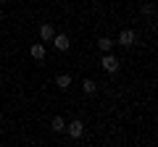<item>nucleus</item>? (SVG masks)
Returning a JSON list of instances; mask_svg holds the SVG:
<instances>
[{
	"mask_svg": "<svg viewBox=\"0 0 158 147\" xmlns=\"http://www.w3.org/2000/svg\"><path fill=\"white\" fill-rule=\"evenodd\" d=\"M29 53H32V58L42 61V58H45V45H32V47H29Z\"/></svg>",
	"mask_w": 158,
	"mask_h": 147,
	"instance_id": "nucleus-7",
	"label": "nucleus"
},
{
	"mask_svg": "<svg viewBox=\"0 0 158 147\" xmlns=\"http://www.w3.org/2000/svg\"><path fill=\"white\" fill-rule=\"evenodd\" d=\"M98 47H100V53H111V47H113V42L108 40V37H100V40H98Z\"/></svg>",
	"mask_w": 158,
	"mask_h": 147,
	"instance_id": "nucleus-9",
	"label": "nucleus"
},
{
	"mask_svg": "<svg viewBox=\"0 0 158 147\" xmlns=\"http://www.w3.org/2000/svg\"><path fill=\"white\" fill-rule=\"evenodd\" d=\"M53 34H56V29H53L50 24H42V26H40V37H42V40H53Z\"/></svg>",
	"mask_w": 158,
	"mask_h": 147,
	"instance_id": "nucleus-6",
	"label": "nucleus"
},
{
	"mask_svg": "<svg viewBox=\"0 0 158 147\" xmlns=\"http://www.w3.org/2000/svg\"><path fill=\"white\" fill-rule=\"evenodd\" d=\"M118 45L121 47H132L135 45V32H132V29H121V32H118Z\"/></svg>",
	"mask_w": 158,
	"mask_h": 147,
	"instance_id": "nucleus-2",
	"label": "nucleus"
},
{
	"mask_svg": "<svg viewBox=\"0 0 158 147\" xmlns=\"http://www.w3.org/2000/svg\"><path fill=\"white\" fill-rule=\"evenodd\" d=\"M53 45H56V50H58V53H66L69 47H71V42H69L66 34H53Z\"/></svg>",
	"mask_w": 158,
	"mask_h": 147,
	"instance_id": "nucleus-3",
	"label": "nucleus"
},
{
	"mask_svg": "<svg viewBox=\"0 0 158 147\" xmlns=\"http://www.w3.org/2000/svg\"><path fill=\"white\" fill-rule=\"evenodd\" d=\"M56 87L58 89H69V87H71V76H69V74H58L56 76Z\"/></svg>",
	"mask_w": 158,
	"mask_h": 147,
	"instance_id": "nucleus-5",
	"label": "nucleus"
},
{
	"mask_svg": "<svg viewBox=\"0 0 158 147\" xmlns=\"http://www.w3.org/2000/svg\"><path fill=\"white\" fill-rule=\"evenodd\" d=\"M0 3H8V0H0Z\"/></svg>",
	"mask_w": 158,
	"mask_h": 147,
	"instance_id": "nucleus-11",
	"label": "nucleus"
},
{
	"mask_svg": "<svg viewBox=\"0 0 158 147\" xmlns=\"http://www.w3.org/2000/svg\"><path fill=\"white\" fill-rule=\"evenodd\" d=\"M100 66H103V71H106V74H116L118 71V61L111 55V53H106V55L100 58Z\"/></svg>",
	"mask_w": 158,
	"mask_h": 147,
	"instance_id": "nucleus-1",
	"label": "nucleus"
},
{
	"mask_svg": "<svg viewBox=\"0 0 158 147\" xmlns=\"http://www.w3.org/2000/svg\"><path fill=\"white\" fill-rule=\"evenodd\" d=\"M50 126H53V131H66V121H63L61 116H56V118L50 121Z\"/></svg>",
	"mask_w": 158,
	"mask_h": 147,
	"instance_id": "nucleus-8",
	"label": "nucleus"
},
{
	"mask_svg": "<svg viewBox=\"0 0 158 147\" xmlns=\"http://www.w3.org/2000/svg\"><path fill=\"white\" fill-rule=\"evenodd\" d=\"M82 89H85L87 95H95V89H98V84H95V81H92V79H85V81H82Z\"/></svg>",
	"mask_w": 158,
	"mask_h": 147,
	"instance_id": "nucleus-10",
	"label": "nucleus"
},
{
	"mask_svg": "<svg viewBox=\"0 0 158 147\" xmlns=\"http://www.w3.org/2000/svg\"><path fill=\"white\" fill-rule=\"evenodd\" d=\"M66 131H69V137H71V139H79V137H82V131H85V124H82V121H71V124L66 126Z\"/></svg>",
	"mask_w": 158,
	"mask_h": 147,
	"instance_id": "nucleus-4",
	"label": "nucleus"
}]
</instances>
